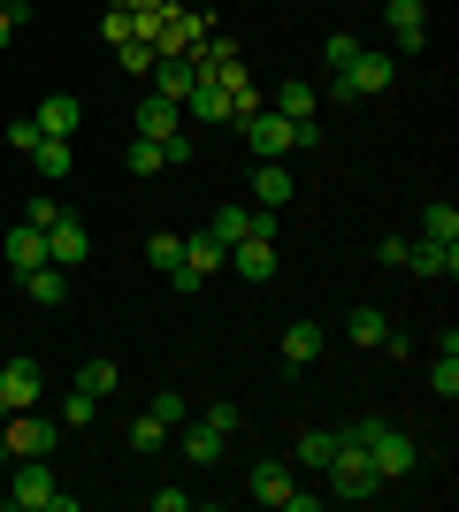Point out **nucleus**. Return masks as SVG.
<instances>
[{
	"instance_id": "obj_1",
	"label": "nucleus",
	"mask_w": 459,
	"mask_h": 512,
	"mask_svg": "<svg viewBox=\"0 0 459 512\" xmlns=\"http://www.w3.org/2000/svg\"><path fill=\"white\" fill-rule=\"evenodd\" d=\"M345 436H352L360 451H368V467L383 474V490H391V482H406V474L421 467V444H414V428H398V421H352Z\"/></svg>"
},
{
	"instance_id": "obj_2",
	"label": "nucleus",
	"mask_w": 459,
	"mask_h": 512,
	"mask_svg": "<svg viewBox=\"0 0 459 512\" xmlns=\"http://www.w3.org/2000/svg\"><path fill=\"white\" fill-rule=\"evenodd\" d=\"M322 490L345 497V505H368V497L383 490V474L368 467V451L352 444V436H337V451H329V467H322Z\"/></svg>"
},
{
	"instance_id": "obj_3",
	"label": "nucleus",
	"mask_w": 459,
	"mask_h": 512,
	"mask_svg": "<svg viewBox=\"0 0 459 512\" xmlns=\"http://www.w3.org/2000/svg\"><path fill=\"white\" fill-rule=\"evenodd\" d=\"M8 505L16 512H77V497L46 474V459H16V482H8Z\"/></svg>"
},
{
	"instance_id": "obj_4",
	"label": "nucleus",
	"mask_w": 459,
	"mask_h": 512,
	"mask_svg": "<svg viewBox=\"0 0 459 512\" xmlns=\"http://www.w3.org/2000/svg\"><path fill=\"white\" fill-rule=\"evenodd\" d=\"M0 444H8V459H46V451L62 444V421H39V406H23L0 421Z\"/></svg>"
},
{
	"instance_id": "obj_5",
	"label": "nucleus",
	"mask_w": 459,
	"mask_h": 512,
	"mask_svg": "<svg viewBox=\"0 0 459 512\" xmlns=\"http://www.w3.org/2000/svg\"><path fill=\"white\" fill-rule=\"evenodd\" d=\"M222 268H230V245H215V237L199 230V237H184V260L169 268V283H176V291H199V283L222 276Z\"/></svg>"
},
{
	"instance_id": "obj_6",
	"label": "nucleus",
	"mask_w": 459,
	"mask_h": 512,
	"mask_svg": "<svg viewBox=\"0 0 459 512\" xmlns=\"http://www.w3.org/2000/svg\"><path fill=\"white\" fill-rule=\"evenodd\" d=\"M245 146H253V161H284L291 153V115H276V107H253V115H238Z\"/></svg>"
},
{
	"instance_id": "obj_7",
	"label": "nucleus",
	"mask_w": 459,
	"mask_h": 512,
	"mask_svg": "<svg viewBox=\"0 0 459 512\" xmlns=\"http://www.w3.org/2000/svg\"><path fill=\"white\" fill-rule=\"evenodd\" d=\"M337 77L352 85V100H375V92H391L398 62L383 54V46H360V54H352V69H337Z\"/></svg>"
},
{
	"instance_id": "obj_8",
	"label": "nucleus",
	"mask_w": 459,
	"mask_h": 512,
	"mask_svg": "<svg viewBox=\"0 0 459 512\" xmlns=\"http://www.w3.org/2000/svg\"><path fill=\"white\" fill-rule=\"evenodd\" d=\"M192 85H199V54H192V46H161V62H153V92L184 107V92H192Z\"/></svg>"
},
{
	"instance_id": "obj_9",
	"label": "nucleus",
	"mask_w": 459,
	"mask_h": 512,
	"mask_svg": "<svg viewBox=\"0 0 459 512\" xmlns=\"http://www.w3.org/2000/svg\"><path fill=\"white\" fill-rule=\"evenodd\" d=\"M383 23H391L398 54H421V46H429V0H383Z\"/></svg>"
},
{
	"instance_id": "obj_10",
	"label": "nucleus",
	"mask_w": 459,
	"mask_h": 512,
	"mask_svg": "<svg viewBox=\"0 0 459 512\" xmlns=\"http://www.w3.org/2000/svg\"><path fill=\"white\" fill-rule=\"evenodd\" d=\"M184 123H238V107H230V92H222L215 77H199V85L184 92Z\"/></svg>"
},
{
	"instance_id": "obj_11",
	"label": "nucleus",
	"mask_w": 459,
	"mask_h": 512,
	"mask_svg": "<svg viewBox=\"0 0 459 512\" xmlns=\"http://www.w3.org/2000/svg\"><path fill=\"white\" fill-rule=\"evenodd\" d=\"M0 398H8V406H39V398H46V375H39V360H8V367H0Z\"/></svg>"
},
{
	"instance_id": "obj_12",
	"label": "nucleus",
	"mask_w": 459,
	"mask_h": 512,
	"mask_svg": "<svg viewBox=\"0 0 459 512\" xmlns=\"http://www.w3.org/2000/svg\"><path fill=\"white\" fill-rule=\"evenodd\" d=\"M85 253H92L85 222H77V214H62V222L46 230V260H54V268H77V260H85Z\"/></svg>"
},
{
	"instance_id": "obj_13",
	"label": "nucleus",
	"mask_w": 459,
	"mask_h": 512,
	"mask_svg": "<svg viewBox=\"0 0 459 512\" xmlns=\"http://www.w3.org/2000/svg\"><path fill=\"white\" fill-rule=\"evenodd\" d=\"M31 123H39L46 138H77V123H85V107H77V92H46Z\"/></svg>"
},
{
	"instance_id": "obj_14",
	"label": "nucleus",
	"mask_w": 459,
	"mask_h": 512,
	"mask_svg": "<svg viewBox=\"0 0 459 512\" xmlns=\"http://www.w3.org/2000/svg\"><path fill=\"white\" fill-rule=\"evenodd\" d=\"M230 268H238L245 283H268L276 276V237H238V245H230Z\"/></svg>"
},
{
	"instance_id": "obj_15",
	"label": "nucleus",
	"mask_w": 459,
	"mask_h": 512,
	"mask_svg": "<svg viewBox=\"0 0 459 512\" xmlns=\"http://www.w3.org/2000/svg\"><path fill=\"white\" fill-rule=\"evenodd\" d=\"M291 192H299V176L284 161H253V207H291Z\"/></svg>"
},
{
	"instance_id": "obj_16",
	"label": "nucleus",
	"mask_w": 459,
	"mask_h": 512,
	"mask_svg": "<svg viewBox=\"0 0 459 512\" xmlns=\"http://www.w3.org/2000/svg\"><path fill=\"white\" fill-rule=\"evenodd\" d=\"M176 130H184V107L161 100V92H146V100H138V138H153V146H161V138H176Z\"/></svg>"
},
{
	"instance_id": "obj_17",
	"label": "nucleus",
	"mask_w": 459,
	"mask_h": 512,
	"mask_svg": "<svg viewBox=\"0 0 459 512\" xmlns=\"http://www.w3.org/2000/svg\"><path fill=\"white\" fill-rule=\"evenodd\" d=\"M452 268H459V245H437V237L406 245V276H452Z\"/></svg>"
},
{
	"instance_id": "obj_18",
	"label": "nucleus",
	"mask_w": 459,
	"mask_h": 512,
	"mask_svg": "<svg viewBox=\"0 0 459 512\" xmlns=\"http://www.w3.org/2000/svg\"><path fill=\"white\" fill-rule=\"evenodd\" d=\"M276 352H284V367H314L322 360V321H291L276 337Z\"/></svg>"
},
{
	"instance_id": "obj_19",
	"label": "nucleus",
	"mask_w": 459,
	"mask_h": 512,
	"mask_svg": "<svg viewBox=\"0 0 459 512\" xmlns=\"http://www.w3.org/2000/svg\"><path fill=\"white\" fill-rule=\"evenodd\" d=\"M245 490H253V505H284L291 497V467L284 459H261V467L245 474Z\"/></svg>"
},
{
	"instance_id": "obj_20",
	"label": "nucleus",
	"mask_w": 459,
	"mask_h": 512,
	"mask_svg": "<svg viewBox=\"0 0 459 512\" xmlns=\"http://www.w3.org/2000/svg\"><path fill=\"white\" fill-rule=\"evenodd\" d=\"M276 115H291V123H314V115H322V92L306 85V77H284V85H276Z\"/></svg>"
},
{
	"instance_id": "obj_21",
	"label": "nucleus",
	"mask_w": 459,
	"mask_h": 512,
	"mask_svg": "<svg viewBox=\"0 0 459 512\" xmlns=\"http://www.w3.org/2000/svg\"><path fill=\"white\" fill-rule=\"evenodd\" d=\"M31 169H39L46 184H62V176L77 169V138H39V153H31Z\"/></svg>"
},
{
	"instance_id": "obj_22",
	"label": "nucleus",
	"mask_w": 459,
	"mask_h": 512,
	"mask_svg": "<svg viewBox=\"0 0 459 512\" xmlns=\"http://www.w3.org/2000/svg\"><path fill=\"white\" fill-rule=\"evenodd\" d=\"M39 260H46V230H31V222H16V230H8V268H16V276H31Z\"/></svg>"
},
{
	"instance_id": "obj_23",
	"label": "nucleus",
	"mask_w": 459,
	"mask_h": 512,
	"mask_svg": "<svg viewBox=\"0 0 459 512\" xmlns=\"http://www.w3.org/2000/svg\"><path fill=\"white\" fill-rule=\"evenodd\" d=\"M16 283H23L39 306H62V299H69V268H54V260H39V268H31V276H16Z\"/></svg>"
},
{
	"instance_id": "obj_24",
	"label": "nucleus",
	"mask_w": 459,
	"mask_h": 512,
	"mask_svg": "<svg viewBox=\"0 0 459 512\" xmlns=\"http://www.w3.org/2000/svg\"><path fill=\"white\" fill-rule=\"evenodd\" d=\"M345 329H352V344H368V352H383V344H391V321H383V306H352Z\"/></svg>"
},
{
	"instance_id": "obj_25",
	"label": "nucleus",
	"mask_w": 459,
	"mask_h": 512,
	"mask_svg": "<svg viewBox=\"0 0 459 512\" xmlns=\"http://www.w3.org/2000/svg\"><path fill=\"white\" fill-rule=\"evenodd\" d=\"M222 444H230L222 428H207V421H184V459H192V467H215V459H222Z\"/></svg>"
},
{
	"instance_id": "obj_26",
	"label": "nucleus",
	"mask_w": 459,
	"mask_h": 512,
	"mask_svg": "<svg viewBox=\"0 0 459 512\" xmlns=\"http://www.w3.org/2000/svg\"><path fill=\"white\" fill-rule=\"evenodd\" d=\"M245 230H253V199H230V207H215V222H207L215 245H238Z\"/></svg>"
},
{
	"instance_id": "obj_27",
	"label": "nucleus",
	"mask_w": 459,
	"mask_h": 512,
	"mask_svg": "<svg viewBox=\"0 0 459 512\" xmlns=\"http://www.w3.org/2000/svg\"><path fill=\"white\" fill-rule=\"evenodd\" d=\"M429 390H437L444 406L459 398V337H452V329H444V352H437V367H429Z\"/></svg>"
},
{
	"instance_id": "obj_28",
	"label": "nucleus",
	"mask_w": 459,
	"mask_h": 512,
	"mask_svg": "<svg viewBox=\"0 0 459 512\" xmlns=\"http://www.w3.org/2000/svg\"><path fill=\"white\" fill-rule=\"evenodd\" d=\"M329 451H337V428H299V444H291V459L322 474V467H329Z\"/></svg>"
},
{
	"instance_id": "obj_29",
	"label": "nucleus",
	"mask_w": 459,
	"mask_h": 512,
	"mask_svg": "<svg viewBox=\"0 0 459 512\" xmlns=\"http://www.w3.org/2000/svg\"><path fill=\"white\" fill-rule=\"evenodd\" d=\"M115 62H123V77H153V62H161V46H153L146 31H138V39H123V46H115Z\"/></svg>"
},
{
	"instance_id": "obj_30",
	"label": "nucleus",
	"mask_w": 459,
	"mask_h": 512,
	"mask_svg": "<svg viewBox=\"0 0 459 512\" xmlns=\"http://www.w3.org/2000/svg\"><path fill=\"white\" fill-rule=\"evenodd\" d=\"M421 237H437V245H459V214H452V199H429V207H421Z\"/></svg>"
},
{
	"instance_id": "obj_31",
	"label": "nucleus",
	"mask_w": 459,
	"mask_h": 512,
	"mask_svg": "<svg viewBox=\"0 0 459 512\" xmlns=\"http://www.w3.org/2000/svg\"><path fill=\"white\" fill-rule=\"evenodd\" d=\"M115 383H123V367H115V360H85V367H77V390H92V398H108Z\"/></svg>"
},
{
	"instance_id": "obj_32",
	"label": "nucleus",
	"mask_w": 459,
	"mask_h": 512,
	"mask_svg": "<svg viewBox=\"0 0 459 512\" xmlns=\"http://www.w3.org/2000/svg\"><path fill=\"white\" fill-rule=\"evenodd\" d=\"M39 138H46V130L31 123V115H23V123H8V130H0V153H23V161H31V153H39Z\"/></svg>"
},
{
	"instance_id": "obj_33",
	"label": "nucleus",
	"mask_w": 459,
	"mask_h": 512,
	"mask_svg": "<svg viewBox=\"0 0 459 512\" xmlns=\"http://www.w3.org/2000/svg\"><path fill=\"white\" fill-rule=\"evenodd\" d=\"M153 421H161V428H184V421H192V406H184V390H153Z\"/></svg>"
},
{
	"instance_id": "obj_34",
	"label": "nucleus",
	"mask_w": 459,
	"mask_h": 512,
	"mask_svg": "<svg viewBox=\"0 0 459 512\" xmlns=\"http://www.w3.org/2000/svg\"><path fill=\"white\" fill-rule=\"evenodd\" d=\"M352 54H360V39H352V31H329V39H322V62H329V77H337V69H352Z\"/></svg>"
},
{
	"instance_id": "obj_35",
	"label": "nucleus",
	"mask_w": 459,
	"mask_h": 512,
	"mask_svg": "<svg viewBox=\"0 0 459 512\" xmlns=\"http://www.w3.org/2000/svg\"><path fill=\"white\" fill-rule=\"evenodd\" d=\"M169 169V153L153 146V138H131V176H161Z\"/></svg>"
},
{
	"instance_id": "obj_36",
	"label": "nucleus",
	"mask_w": 459,
	"mask_h": 512,
	"mask_svg": "<svg viewBox=\"0 0 459 512\" xmlns=\"http://www.w3.org/2000/svg\"><path fill=\"white\" fill-rule=\"evenodd\" d=\"M92 413H100L92 390H69V398H62V428H92Z\"/></svg>"
},
{
	"instance_id": "obj_37",
	"label": "nucleus",
	"mask_w": 459,
	"mask_h": 512,
	"mask_svg": "<svg viewBox=\"0 0 459 512\" xmlns=\"http://www.w3.org/2000/svg\"><path fill=\"white\" fill-rule=\"evenodd\" d=\"M146 260L161 268V276H169L176 260H184V237H169V230H161V237H146Z\"/></svg>"
},
{
	"instance_id": "obj_38",
	"label": "nucleus",
	"mask_w": 459,
	"mask_h": 512,
	"mask_svg": "<svg viewBox=\"0 0 459 512\" xmlns=\"http://www.w3.org/2000/svg\"><path fill=\"white\" fill-rule=\"evenodd\" d=\"M161 444H169V428L153 421V413H138L131 421V451H161Z\"/></svg>"
},
{
	"instance_id": "obj_39",
	"label": "nucleus",
	"mask_w": 459,
	"mask_h": 512,
	"mask_svg": "<svg viewBox=\"0 0 459 512\" xmlns=\"http://www.w3.org/2000/svg\"><path fill=\"white\" fill-rule=\"evenodd\" d=\"M23 222H31V230H54V222H62V199H31V207H23Z\"/></svg>"
},
{
	"instance_id": "obj_40",
	"label": "nucleus",
	"mask_w": 459,
	"mask_h": 512,
	"mask_svg": "<svg viewBox=\"0 0 459 512\" xmlns=\"http://www.w3.org/2000/svg\"><path fill=\"white\" fill-rule=\"evenodd\" d=\"M161 153H169V169H192V138L176 130V138H161Z\"/></svg>"
},
{
	"instance_id": "obj_41",
	"label": "nucleus",
	"mask_w": 459,
	"mask_h": 512,
	"mask_svg": "<svg viewBox=\"0 0 459 512\" xmlns=\"http://www.w3.org/2000/svg\"><path fill=\"white\" fill-rule=\"evenodd\" d=\"M406 245H414V237H383V245H375V260H383V268H406Z\"/></svg>"
},
{
	"instance_id": "obj_42",
	"label": "nucleus",
	"mask_w": 459,
	"mask_h": 512,
	"mask_svg": "<svg viewBox=\"0 0 459 512\" xmlns=\"http://www.w3.org/2000/svg\"><path fill=\"white\" fill-rule=\"evenodd\" d=\"M284 512H322V490H299V482H291V497H284Z\"/></svg>"
},
{
	"instance_id": "obj_43",
	"label": "nucleus",
	"mask_w": 459,
	"mask_h": 512,
	"mask_svg": "<svg viewBox=\"0 0 459 512\" xmlns=\"http://www.w3.org/2000/svg\"><path fill=\"white\" fill-rule=\"evenodd\" d=\"M8 39H16V16H8V8H0V54H8Z\"/></svg>"
},
{
	"instance_id": "obj_44",
	"label": "nucleus",
	"mask_w": 459,
	"mask_h": 512,
	"mask_svg": "<svg viewBox=\"0 0 459 512\" xmlns=\"http://www.w3.org/2000/svg\"><path fill=\"white\" fill-rule=\"evenodd\" d=\"M8 413H16V406H8V398H0V421H8Z\"/></svg>"
},
{
	"instance_id": "obj_45",
	"label": "nucleus",
	"mask_w": 459,
	"mask_h": 512,
	"mask_svg": "<svg viewBox=\"0 0 459 512\" xmlns=\"http://www.w3.org/2000/svg\"><path fill=\"white\" fill-rule=\"evenodd\" d=\"M0 467H8V444H0Z\"/></svg>"
},
{
	"instance_id": "obj_46",
	"label": "nucleus",
	"mask_w": 459,
	"mask_h": 512,
	"mask_svg": "<svg viewBox=\"0 0 459 512\" xmlns=\"http://www.w3.org/2000/svg\"><path fill=\"white\" fill-rule=\"evenodd\" d=\"M0 8H8V0H0Z\"/></svg>"
}]
</instances>
